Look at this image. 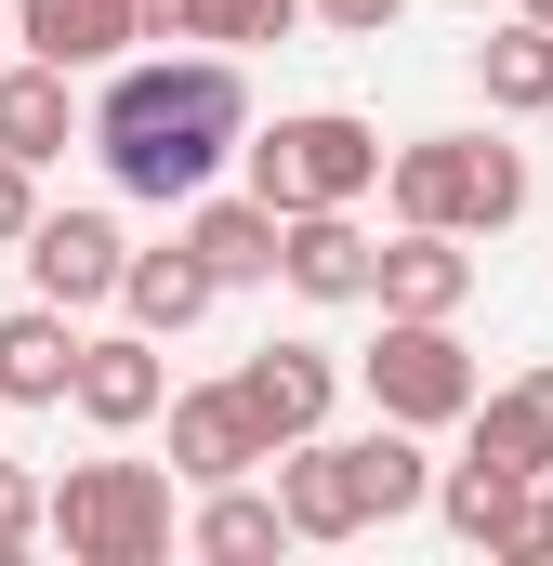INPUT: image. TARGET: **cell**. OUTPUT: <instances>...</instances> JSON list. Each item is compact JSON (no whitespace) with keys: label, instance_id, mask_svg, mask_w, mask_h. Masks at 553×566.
Wrapping results in <instances>:
<instances>
[{"label":"cell","instance_id":"5b68a950","mask_svg":"<svg viewBox=\"0 0 553 566\" xmlns=\"http://www.w3.org/2000/svg\"><path fill=\"white\" fill-rule=\"evenodd\" d=\"M435 514L474 541V554H501V566H553V514H541V474H514V461H448L435 474Z\"/></svg>","mask_w":553,"mask_h":566},{"label":"cell","instance_id":"e0dca14e","mask_svg":"<svg viewBox=\"0 0 553 566\" xmlns=\"http://www.w3.org/2000/svg\"><path fill=\"white\" fill-rule=\"evenodd\" d=\"M13 40H27L40 66H66V80H93V66H119V53H133L119 0H27V13H13Z\"/></svg>","mask_w":553,"mask_h":566},{"label":"cell","instance_id":"1f68e13d","mask_svg":"<svg viewBox=\"0 0 553 566\" xmlns=\"http://www.w3.org/2000/svg\"><path fill=\"white\" fill-rule=\"evenodd\" d=\"M0 40H13V27H0Z\"/></svg>","mask_w":553,"mask_h":566},{"label":"cell","instance_id":"5bb4252c","mask_svg":"<svg viewBox=\"0 0 553 566\" xmlns=\"http://www.w3.org/2000/svg\"><path fill=\"white\" fill-rule=\"evenodd\" d=\"M383 198H396V224H461L474 211V133H421L383 158Z\"/></svg>","mask_w":553,"mask_h":566},{"label":"cell","instance_id":"f546056e","mask_svg":"<svg viewBox=\"0 0 553 566\" xmlns=\"http://www.w3.org/2000/svg\"><path fill=\"white\" fill-rule=\"evenodd\" d=\"M541 514H553V474H541Z\"/></svg>","mask_w":553,"mask_h":566},{"label":"cell","instance_id":"ffe728a7","mask_svg":"<svg viewBox=\"0 0 553 566\" xmlns=\"http://www.w3.org/2000/svg\"><path fill=\"white\" fill-rule=\"evenodd\" d=\"M474 80H488L501 119H541V106H553V27H541V13L488 27V40H474Z\"/></svg>","mask_w":553,"mask_h":566},{"label":"cell","instance_id":"603a6c76","mask_svg":"<svg viewBox=\"0 0 553 566\" xmlns=\"http://www.w3.org/2000/svg\"><path fill=\"white\" fill-rule=\"evenodd\" d=\"M290 27H303V0H185V40H211V53H251Z\"/></svg>","mask_w":553,"mask_h":566},{"label":"cell","instance_id":"4fadbf2b","mask_svg":"<svg viewBox=\"0 0 553 566\" xmlns=\"http://www.w3.org/2000/svg\"><path fill=\"white\" fill-rule=\"evenodd\" d=\"M66 369H80L66 303H13L0 316V409H66Z\"/></svg>","mask_w":553,"mask_h":566},{"label":"cell","instance_id":"3957f363","mask_svg":"<svg viewBox=\"0 0 553 566\" xmlns=\"http://www.w3.org/2000/svg\"><path fill=\"white\" fill-rule=\"evenodd\" d=\"M238 158H251V198L264 211H330V198H369L383 185V133L356 106H303L276 133H238Z\"/></svg>","mask_w":553,"mask_h":566},{"label":"cell","instance_id":"83f0119b","mask_svg":"<svg viewBox=\"0 0 553 566\" xmlns=\"http://www.w3.org/2000/svg\"><path fill=\"white\" fill-rule=\"evenodd\" d=\"M119 27L133 40H185V0H119Z\"/></svg>","mask_w":553,"mask_h":566},{"label":"cell","instance_id":"9c48e42d","mask_svg":"<svg viewBox=\"0 0 553 566\" xmlns=\"http://www.w3.org/2000/svg\"><path fill=\"white\" fill-rule=\"evenodd\" d=\"M13 251H27V290H40V303L80 316V303H119V251H133V238H119L106 211H40Z\"/></svg>","mask_w":553,"mask_h":566},{"label":"cell","instance_id":"8992f818","mask_svg":"<svg viewBox=\"0 0 553 566\" xmlns=\"http://www.w3.org/2000/svg\"><path fill=\"white\" fill-rule=\"evenodd\" d=\"M158 396H171L158 329H93V343H80V369H66V409H80L93 434H145V422H158Z\"/></svg>","mask_w":553,"mask_h":566},{"label":"cell","instance_id":"4dcf8cb0","mask_svg":"<svg viewBox=\"0 0 553 566\" xmlns=\"http://www.w3.org/2000/svg\"><path fill=\"white\" fill-rule=\"evenodd\" d=\"M461 13H488V0H461Z\"/></svg>","mask_w":553,"mask_h":566},{"label":"cell","instance_id":"d6986e66","mask_svg":"<svg viewBox=\"0 0 553 566\" xmlns=\"http://www.w3.org/2000/svg\"><path fill=\"white\" fill-rule=\"evenodd\" d=\"M66 145H80L66 66H40V53H27V66H0V158H27V171H40V158H66Z\"/></svg>","mask_w":553,"mask_h":566},{"label":"cell","instance_id":"52a82bcc","mask_svg":"<svg viewBox=\"0 0 553 566\" xmlns=\"http://www.w3.org/2000/svg\"><path fill=\"white\" fill-rule=\"evenodd\" d=\"M225 382H238L251 434H264V448H290V434H316V422H330V396H343V356H330V343H264V356H238Z\"/></svg>","mask_w":553,"mask_h":566},{"label":"cell","instance_id":"d4e9b609","mask_svg":"<svg viewBox=\"0 0 553 566\" xmlns=\"http://www.w3.org/2000/svg\"><path fill=\"white\" fill-rule=\"evenodd\" d=\"M27 541H40V474L0 461V554H27Z\"/></svg>","mask_w":553,"mask_h":566},{"label":"cell","instance_id":"7402d4cb","mask_svg":"<svg viewBox=\"0 0 553 566\" xmlns=\"http://www.w3.org/2000/svg\"><path fill=\"white\" fill-rule=\"evenodd\" d=\"M356 488H369V527H396V514H421V501H435V461H421V434H409V422L356 434Z\"/></svg>","mask_w":553,"mask_h":566},{"label":"cell","instance_id":"4316f807","mask_svg":"<svg viewBox=\"0 0 553 566\" xmlns=\"http://www.w3.org/2000/svg\"><path fill=\"white\" fill-rule=\"evenodd\" d=\"M303 13H316V27H343V40H383L409 0H303Z\"/></svg>","mask_w":553,"mask_h":566},{"label":"cell","instance_id":"f1b7e54d","mask_svg":"<svg viewBox=\"0 0 553 566\" xmlns=\"http://www.w3.org/2000/svg\"><path fill=\"white\" fill-rule=\"evenodd\" d=\"M528 13H541V27H553V0H528Z\"/></svg>","mask_w":553,"mask_h":566},{"label":"cell","instance_id":"277c9868","mask_svg":"<svg viewBox=\"0 0 553 566\" xmlns=\"http://www.w3.org/2000/svg\"><path fill=\"white\" fill-rule=\"evenodd\" d=\"M356 382H369V409L409 434H448L474 409V356H461V316H383V343L356 356Z\"/></svg>","mask_w":553,"mask_h":566},{"label":"cell","instance_id":"30bf717a","mask_svg":"<svg viewBox=\"0 0 553 566\" xmlns=\"http://www.w3.org/2000/svg\"><path fill=\"white\" fill-rule=\"evenodd\" d=\"M369 303H383V316H461V303H474L461 224H396V238L369 251Z\"/></svg>","mask_w":553,"mask_h":566},{"label":"cell","instance_id":"ba28073f","mask_svg":"<svg viewBox=\"0 0 553 566\" xmlns=\"http://www.w3.org/2000/svg\"><path fill=\"white\" fill-rule=\"evenodd\" d=\"M264 461H276V514H290V541H356V527H369L356 434H290V448H264Z\"/></svg>","mask_w":553,"mask_h":566},{"label":"cell","instance_id":"7c38bea8","mask_svg":"<svg viewBox=\"0 0 553 566\" xmlns=\"http://www.w3.org/2000/svg\"><path fill=\"white\" fill-rule=\"evenodd\" d=\"M158 409H171V474H185V488H225V474H251V461H264V434H251V409H238V382L158 396Z\"/></svg>","mask_w":553,"mask_h":566},{"label":"cell","instance_id":"44dd1931","mask_svg":"<svg viewBox=\"0 0 553 566\" xmlns=\"http://www.w3.org/2000/svg\"><path fill=\"white\" fill-rule=\"evenodd\" d=\"M290 541V514H276L251 474H225L211 501H198V527H185V554H211V566H238V554H276Z\"/></svg>","mask_w":553,"mask_h":566},{"label":"cell","instance_id":"7a4b0ae2","mask_svg":"<svg viewBox=\"0 0 553 566\" xmlns=\"http://www.w3.org/2000/svg\"><path fill=\"white\" fill-rule=\"evenodd\" d=\"M40 541H66V566H158L171 474L158 461H66V488H40Z\"/></svg>","mask_w":553,"mask_h":566},{"label":"cell","instance_id":"6da1fadb","mask_svg":"<svg viewBox=\"0 0 553 566\" xmlns=\"http://www.w3.org/2000/svg\"><path fill=\"white\" fill-rule=\"evenodd\" d=\"M251 133V80H238V53H119V80H106V106H93V158H106V185L119 198H158V211H185L225 158Z\"/></svg>","mask_w":553,"mask_h":566},{"label":"cell","instance_id":"cb8c5ba5","mask_svg":"<svg viewBox=\"0 0 553 566\" xmlns=\"http://www.w3.org/2000/svg\"><path fill=\"white\" fill-rule=\"evenodd\" d=\"M528 211V145H488L474 133V211H461V238H501Z\"/></svg>","mask_w":553,"mask_h":566},{"label":"cell","instance_id":"8fae6325","mask_svg":"<svg viewBox=\"0 0 553 566\" xmlns=\"http://www.w3.org/2000/svg\"><path fill=\"white\" fill-rule=\"evenodd\" d=\"M369 224H356V198H330V211H276V277L303 290V303H369Z\"/></svg>","mask_w":553,"mask_h":566},{"label":"cell","instance_id":"2e32d148","mask_svg":"<svg viewBox=\"0 0 553 566\" xmlns=\"http://www.w3.org/2000/svg\"><path fill=\"white\" fill-rule=\"evenodd\" d=\"M461 434H474V461H514V474H553V369H528V382H474V409H461Z\"/></svg>","mask_w":553,"mask_h":566},{"label":"cell","instance_id":"9a60e30c","mask_svg":"<svg viewBox=\"0 0 553 566\" xmlns=\"http://www.w3.org/2000/svg\"><path fill=\"white\" fill-rule=\"evenodd\" d=\"M119 303H133V329H158V343H171V329H198V316L225 303V277L171 238V251H119Z\"/></svg>","mask_w":553,"mask_h":566},{"label":"cell","instance_id":"ac0fdd59","mask_svg":"<svg viewBox=\"0 0 553 566\" xmlns=\"http://www.w3.org/2000/svg\"><path fill=\"white\" fill-rule=\"evenodd\" d=\"M185 251H198L225 290H238V277H276V211H264V198H211V185H198V198H185Z\"/></svg>","mask_w":553,"mask_h":566},{"label":"cell","instance_id":"484cf974","mask_svg":"<svg viewBox=\"0 0 553 566\" xmlns=\"http://www.w3.org/2000/svg\"><path fill=\"white\" fill-rule=\"evenodd\" d=\"M27 224H40V171H27V158H0V251H13Z\"/></svg>","mask_w":553,"mask_h":566}]
</instances>
